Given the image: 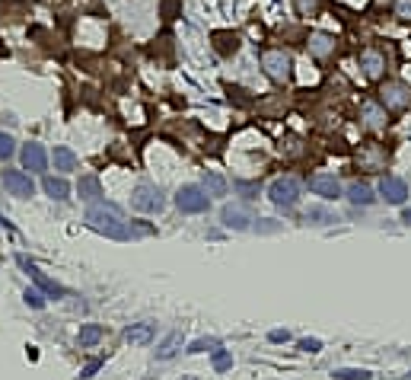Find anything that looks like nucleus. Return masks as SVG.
Instances as JSON below:
<instances>
[{
	"label": "nucleus",
	"instance_id": "1",
	"mask_svg": "<svg viewBox=\"0 0 411 380\" xmlns=\"http://www.w3.org/2000/svg\"><path fill=\"white\" fill-rule=\"evenodd\" d=\"M86 221H90L92 230L105 233L112 240H131V230L128 224L121 221V214L115 204H92L90 211H86Z\"/></svg>",
	"mask_w": 411,
	"mask_h": 380
},
{
	"label": "nucleus",
	"instance_id": "2",
	"mask_svg": "<svg viewBox=\"0 0 411 380\" xmlns=\"http://www.w3.org/2000/svg\"><path fill=\"white\" fill-rule=\"evenodd\" d=\"M262 71L268 74V80L274 84H287L293 77V58L284 48H265L262 51Z\"/></svg>",
	"mask_w": 411,
	"mask_h": 380
},
{
	"label": "nucleus",
	"instance_id": "3",
	"mask_svg": "<svg viewBox=\"0 0 411 380\" xmlns=\"http://www.w3.org/2000/svg\"><path fill=\"white\" fill-rule=\"evenodd\" d=\"M386 163H389V147L379 144V141H366L357 150V167L364 173H383Z\"/></svg>",
	"mask_w": 411,
	"mask_h": 380
},
{
	"label": "nucleus",
	"instance_id": "4",
	"mask_svg": "<svg viewBox=\"0 0 411 380\" xmlns=\"http://www.w3.org/2000/svg\"><path fill=\"white\" fill-rule=\"evenodd\" d=\"M268 198H271L277 208H284V211H290L293 204L300 202V182L293 176H281L274 179L271 186H268Z\"/></svg>",
	"mask_w": 411,
	"mask_h": 380
},
{
	"label": "nucleus",
	"instance_id": "5",
	"mask_svg": "<svg viewBox=\"0 0 411 380\" xmlns=\"http://www.w3.org/2000/svg\"><path fill=\"white\" fill-rule=\"evenodd\" d=\"M379 102L389 112H405L411 106V86L402 84V80H386L379 86Z\"/></svg>",
	"mask_w": 411,
	"mask_h": 380
},
{
	"label": "nucleus",
	"instance_id": "6",
	"mask_svg": "<svg viewBox=\"0 0 411 380\" xmlns=\"http://www.w3.org/2000/svg\"><path fill=\"white\" fill-rule=\"evenodd\" d=\"M208 204H210V195L198 186H182L175 192V208L185 214H201L208 211Z\"/></svg>",
	"mask_w": 411,
	"mask_h": 380
},
{
	"label": "nucleus",
	"instance_id": "7",
	"mask_svg": "<svg viewBox=\"0 0 411 380\" xmlns=\"http://www.w3.org/2000/svg\"><path fill=\"white\" fill-rule=\"evenodd\" d=\"M357 61H360V71L366 74V80H383L386 77V67H389V61H386V51L376 45H366L360 55H357Z\"/></svg>",
	"mask_w": 411,
	"mask_h": 380
},
{
	"label": "nucleus",
	"instance_id": "8",
	"mask_svg": "<svg viewBox=\"0 0 411 380\" xmlns=\"http://www.w3.org/2000/svg\"><path fill=\"white\" fill-rule=\"evenodd\" d=\"M163 192L156 186H137L134 192H131V208H137V211H147V214H156V211H163Z\"/></svg>",
	"mask_w": 411,
	"mask_h": 380
},
{
	"label": "nucleus",
	"instance_id": "9",
	"mask_svg": "<svg viewBox=\"0 0 411 380\" xmlns=\"http://www.w3.org/2000/svg\"><path fill=\"white\" fill-rule=\"evenodd\" d=\"M360 121L370 131H383L389 125V109L379 99H364L360 102Z\"/></svg>",
	"mask_w": 411,
	"mask_h": 380
},
{
	"label": "nucleus",
	"instance_id": "10",
	"mask_svg": "<svg viewBox=\"0 0 411 380\" xmlns=\"http://www.w3.org/2000/svg\"><path fill=\"white\" fill-rule=\"evenodd\" d=\"M306 48H310V55L316 58V61H329V58L338 51V38L329 36V32H310Z\"/></svg>",
	"mask_w": 411,
	"mask_h": 380
},
{
	"label": "nucleus",
	"instance_id": "11",
	"mask_svg": "<svg viewBox=\"0 0 411 380\" xmlns=\"http://www.w3.org/2000/svg\"><path fill=\"white\" fill-rule=\"evenodd\" d=\"M0 182H3V189H7L10 195H16V198H29V195H32V179H29V173H23V169H3V173H0Z\"/></svg>",
	"mask_w": 411,
	"mask_h": 380
},
{
	"label": "nucleus",
	"instance_id": "12",
	"mask_svg": "<svg viewBox=\"0 0 411 380\" xmlns=\"http://www.w3.org/2000/svg\"><path fill=\"white\" fill-rule=\"evenodd\" d=\"M379 195H383L389 204H402L408 198V186H405V179L399 176H383L379 179Z\"/></svg>",
	"mask_w": 411,
	"mask_h": 380
},
{
	"label": "nucleus",
	"instance_id": "13",
	"mask_svg": "<svg viewBox=\"0 0 411 380\" xmlns=\"http://www.w3.org/2000/svg\"><path fill=\"white\" fill-rule=\"evenodd\" d=\"M23 167L29 169V173H45L48 167V154L42 144H26L23 147Z\"/></svg>",
	"mask_w": 411,
	"mask_h": 380
},
{
	"label": "nucleus",
	"instance_id": "14",
	"mask_svg": "<svg viewBox=\"0 0 411 380\" xmlns=\"http://www.w3.org/2000/svg\"><path fill=\"white\" fill-rule=\"evenodd\" d=\"M19 262L26 265V272H29V275H32V281H36V285L42 287L45 294H51V297H64V287L58 285L55 278H48V275H45V272H42V269H38V265H32V262H26V259H19Z\"/></svg>",
	"mask_w": 411,
	"mask_h": 380
},
{
	"label": "nucleus",
	"instance_id": "15",
	"mask_svg": "<svg viewBox=\"0 0 411 380\" xmlns=\"http://www.w3.org/2000/svg\"><path fill=\"white\" fill-rule=\"evenodd\" d=\"M220 217H223V224H227V227H233V230H246L249 224L256 221V217H252L246 208H239V204H227Z\"/></svg>",
	"mask_w": 411,
	"mask_h": 380
},
{
	"label": "nucleus",
	"instance_id": "16",
	"mask_svg": "<svg viewBox=\"0 0 411 380\" xmlns=\"http://www.w3.org/2000/svg\"><path fill=\"white\" fill-rule=\"evenodd\" d=\"M310 189L316 195H322V198H341V182L335 176H312Z\"/></svg>",
	"mask_w": 411,
	"mask_h": 380
},
{
	"label": "nucleus",
	"instance_id": "17",
	"mask_svg": "<svg viewBox=\"0 0 411 380\" xmlns=\"http://www.w3.org/2000/svg\"><path fill=\"white\" fill-rule=\"evenodd\" d=\"M153 335H156L153 323H137V326H131L128 333H125V339H128L131 345H147Z\"/></svg>",
	"mask_w": 411,
	"mask_h": 380
},
{
	"label": "nucleus",
	"instance_id": "18",
	"mask_svg": "<svg viewBox=\"0 0 411 380\" xmlns=\"http://www.w3.org/2000/svg\"><path fill=\"white\" fill-rule=\"evenodd\" d=\"M77 195H80L83 202H96V198L102 195L99 179H96V176H83L80 182H77Z\"/></svg>",
	"mask_w": 411,
	"mask_h": 380
},
{
	"label": "nucleus",
	"instance_id": "19",
	"mask_svg": "<svg viewBox=\"0 0 411 380\" xmlns=\"http://www.w3.org/2000/svg\"><path fill=\"white\" fill-rule=\"evenodd\" d=\"M51 160H55V169H61V173H71V169H77V154H73L71 147H55Z\"/></svg>",
	"mask_w": 411,
	"mask_h": 380
},
{
	"label": "nucleus",
	"instance_id": "20",
	"mask_svg": "<svg viewBox=\"0 0 411 380\" xmlns=\"http://www.w3.org/2000/svg\"><path fill=\"white\" fill-rule=\"evenodd\" d=\"M347 198H351V202H354V204H364V208H366V204H373V202H376L373 189H370V186H364V182H354V186L347 189Z\"/></svg>",
	"mask_w": 411,
	"mask_h": 380
},
{
	"label": "nucleus",
	"instance_id": "21",
	"mask_svg": "<svg viewBox=\"0 0 411 380\" xmlns=\"http://www.w3.org/2000/svg\"><path fill=\"white\" fill-rule=\"evenodd\" d=\"M204 192L214 195V198H220V195H227V179L220 176V173H204Z\"/></svg>",
	"mask_w": 411,
	"mask_h": 380
},
{
	"label": "nucleus",
	"instance_id": "22",
	"mask_svg": "<svg viewBox=\"0 0 411 380\" xmlns=\"http://www.w3.org/2000/svg\"><path fill=\"white\" fill-rule=\"evenodd\" d=\"M179 345H182V335H179V333H169L163 342H160V348H156V358H160V361L173 358V355L179 352Z\"/></svg>",
	"mask_w": 411,
	"mask_h": 380
},
{
	"label": "nucleus",
	"instance_id": "23",
	"mask_svg": "<svg viewBox=\"0 0 411 380\" xmlns=\"http://www.w3.org/2000/svg\"><path fill=\"white\" fill-rule=\"evenodd\" d=\"M45 192L51 195L55 202H64L67 195H71V186H67L61 176H48V179H45Z\"/></svg>",
	"mask_w": 411,
	"mask_h": 380
},
{
	"label": "nucleus",
	"instance_id": "24",
	"mask_svg": "<svg viewBox=\"0 0 411 380\" xmlns=\"http://www.w3.org/2000/svg\"><path fill=\"white\" fill-rule=\"evenodd\" d=\"M214 48H217L220 55H233L239 48V36H233V32H217V36H214Z\"/></svg>",
	"mask_w": 411,
	"mask_h": 380
},
{
	"label": "nucleus",
	"instance_id": "25",
	"mask_svg": "<svg viewBox=\"0 0 411 380\" xmlns=\"http://www.w3.org/2000/svg\"><path fill=\"white\" fill-rule=\"evenodd\" d=\"M102 339V326H96V323H86L80 329V348H92V345Z\"/></svg>",
	"mask_w": 411,
	"mask_h": 380
},
{
	"label": "nucleus",
	"instance_id": "26",
	"mask_svg": "<svg viewBox=\"0 0 411 380\" xmlns=\"http://www.w3.org/2000/svg\"><path fill=\"white\" fill-rule=\"evenodd\" d=\"M293 10H297V16H319L322 10V0H293Z\"/></svg>",
	"mask_w": 411,
	"mask_h": 380
},
{
	"label": "nucleus",
	"instance_id": "27",
	"mask_svg": "<svg viewBox=\"0 0 411 380\" xmlns=\"http://www.w3.org/2000/svg\"><path fill=\"white\" fill-rule=\"evenodd\" d=\"M303 150H306V147H303V141L297 138V134H287V138L281 141V154H284V157H300Z\"/></svg>",
	"mask_w": 411,
	"mask_h": 380
},
{
	"label": "nucleus",
	"instance_id": "28",
	"mask_svg": "<svg viewBox=\"0 0 411 380\" xmlns=\"http://www.w3.org/2000/svg\"><path fill=\"white\" fill-rule=\"evenodd\" d=\"M306 221H310V224H332V221H335V214L322 211V208H310V211H306Z\"/></svg>",
	"mask_w": 411,
	"mask_h": 380
},
{
	"label": "nucleus",
	"instance_id": "29",
	"mask_svg": "<svg viewBox=\"0 0 411 380\" xmlns=\"http://www.w3.org/2000/svg\"><path fill=\"white\" fill-rule=\"evenodd\" d=\"M393 13H395V19L411 23V0H395V3H393Z\"/></svg>",
	"mask_w": 411,
	"mask_h": 380
},
{
	"label": "nucleus",
	"instance_id": "30",
	"mask_svg": "<svg viewBox=\"0 0 411 380\" xmlns=\"http://www.w3.org/2000/svg\"><path fill=\"white\" fill-rule=\"evenodd\" d=\"M13 150H16V141L0 131V160H10V157H13Z\"/></svg>",
	"mask_w": 411,
	"mask_h": 380
},
{
	"label": "nucleus",
	"instance_id": "31",
	"mask_svg": "<svg viewBox=\"0 0 411 380\" xmlns=\"http://www.w3.org/2000/svg\"><path fill=\"white\" fill-rule=\"evenodd\" d=\"M217 348H220L217 339H198V342H192V348H188V352L198 355V352H217Z\"/></svg>",
	"mask_w": 411,
	"mask_h": 380
},
{
	"label": "nucleus",
	"instance_id": "32",
	"mask_svg": "<svg viewBox=\"0 0 411 380\" xmlns=\"http://www.w3.org/2000/svg\"><path fill=\"white\" fill-rule=\"evenodd\" d=\"M229 364H233V355L229 352H214V368H217V371H227Z\"/></svg>",
	"mask_w": 411,
	"mask_h": 380
},
{
	"label": "nucleus",
	"instance_id": "33",
	"mask_svg": "<svg viewBox=\"0 0 411 380\" xmlns=\"http://www.w3.org/2000/svg\"><path fill=\"white\" fill-rule=\"evenodd\" d=\"M26 304H32L36 310H42V307H45V297L38 294L36 287H29V291H26Z\"/></svg>",
	"mask_w": 411,
	"mask_h": 380
},
{
	"label": "nucleus",
	"instance_id": "34",
	"mask_svg": "<svg viewBox=\"0 0 411 380\" xmlns=\"http://www.w3.org/2000/svg\"><path fill=\"white\" fill-rule=\"evenodd\" d=\"M335 377L338 380H366L370 374L366 371H335Z\"/></svg>",
	"mask_w": 411,
	"mask_h": 380
},
{
	"label": "nucleus",
	"instance_id": "35",
	"mask_svg": "<svg viewBox=\"0 0 411 380\" xmlns=\"http://www.w3.org/2000/svg\"><path fill=\"white\" fill-rule=\"evenodd\" d=\"M256 230H258V233H274V230H281V224H274V221H262V224L256 227Z\"/></svg>",
	"mask_w": 411,
	"mask_h": 380
},
{
	"label": "nucleus",
	"instance_id": "36",
	"mask_svg": "<svg viewBox=\"0 0 411 380\" xmlns=\"http://www.w3.org/2000/svg\"><path fill=\"white\" fill-rule=\"evenodd\" d=\"M300 348H306V352H319V342H316V339H303Z\"/></svg>",
	"mask_w": 411,
	"mask_h": 380
},
{
	"label": "nucleus",
	"instance_id": "37",
	"mask_svg": "<svg viewBox=\"0 0 411 380\" xmlns=\"http://www.w3.org/2000/svg\"><path fill=\"white\" fill-rule=\"evenodd\" d=\"M99 371V361H92V364H86V368H83V374L80 377H92V374Z\"/></svg>",
	"mask_w": 411,
	"mask_h": 380
},
{
	"label": "nucleus",
	"instance_id": "38",
	"mask_svg": "<svg viewBox=\"0 0 411 380\" xmlns=\"http://www.w3.org/2000/svg\"><path fill=\"white\" fill-rule=\"evenodd\" d=\"M271 342H287V333H281V329H274V333H271Z\"/></svg>",
	"mask_w": 411,
	"mask_h": 380
},
{
	"label": "nucleus",
	"instance_id": "39",
	"mask_svg": "<svg viewBox=\"0 0 411 380\" xmlns=\"http://www.w3.org/2000/svg\"><path fill=\"white\" fill-rule=\"evenodd\" d=\"M386 3H389V0H373V7H376V10H383Z\"/></svg>",
	"mask_w": 411,
	"mask_h": 380
},
{
	"label": "nucleus",
	"instance_id": "40",
	"mask_svg": "<svg viewBox=\"0 0 411 380\" xmlns=\"http://www.w3.org/2000/svg\"><path fill=\"white\" fill-rule=\"evenodd\" d=\"M402 221H405V224H411V211H405V217H402Z\"/></svg>",
	"mask_w": 411,
	"mask_h": 380
}]
</instances>
